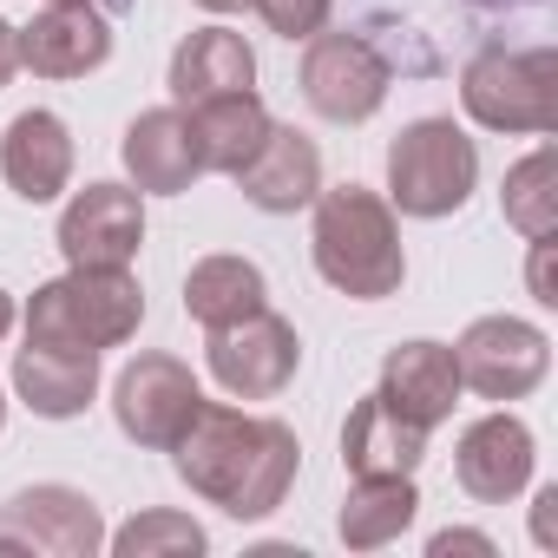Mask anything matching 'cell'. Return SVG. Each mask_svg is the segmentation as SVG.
Masks as SVG:
<instances>
[{
  "label": "cell",
  "mask_w": 558,
  "mask_h": 558,
  "mask_svg": "<svg viewBox=\"0 0 558 558\" xmlns=\"http://www.w3.org/2000/svg\"><path fill=\"white\" fill-rule=\"evenodd\" d=\"M171 453H178V480L230 519H269L290 499L296 466H303L296 427L243 414V408H217V401L191 414Z\"/></svg>",
  "instance_id": "1"
},
{
  "label": "cell",
  "mask_w": 558,
  "mask_h": 558,
  "mask_svg": "<svg viewBox=\"0 0 558 558\" xmlns=\"http://www.w3.org/2000/svg\"><path fill=\"white\" fill-rule=\"evenodd\" d=\"M316 269L323 283L355 296V303H381L401 290L408 256H401V230L395 210L368 191V184H336L316 191Z\"/></svg>",
  "instance_id": "2"
},
{
  "label": "cell",
  "mask_w": 558,
  "mask_h": 558,
  "mask_svg": "<svg viewBox=\"0 0 558 558\" xmlns=\"http://www.w3.org/2000/svg\"><path fill=\"white\" fill-rule=\"evenodd\" d=\"M145 323V290L132 269H66L60 283L34 290L27 303V342L60 349H119Z\"/></svg>",
  "instance_id": "3"
},
{
  "label": "cell",
  "mask_w": 558,
  "mask_h": 558,
  "mask_svg": "<svg viewBox=\"0 0 558 558\" xmlns=\"http://www.w3.org/2000/svg\"><path fill=\"white\" fill-rule=\"evenodd\" d=\"M460 106L486 132H558V53L486 47L460 73Z\"/></svg>",
  "instance_id": "4"
},
{
  "label": "cell",
  "mask_w": 558,
  "mask_h": 558,
  "mask_svg": "<svg viewBox=\"0 0 558 558\" xmlns=\"http://www.w3.org/2000/svg\"><path fill=\"white\" fill-rule=\"evenodd\" d=\"M480 184V151L453 119H414L388 145V197L408 217H453Z\"/></svg>",
  "instance_id": "5"
},
{
  "label": "cell",
  "mask_w": 558,
  "mask_h": 558,
  "mask_svg": "<svg viewBox=\"0 0 558 558\" xmlns=\"http://www.w3.org/2000/svg\"><path fill=\"white\" fill-rule=\"evenodd\" d=\"M388 80H395V60L368 40V34H310V53H303V99L329 119V125H362L381 112L388 99Z\"/></svg>",
  "instance_id": "6"
},
{
  "label": "cell",
  "mask_w": 558,
  "mask_h": 558,
  "mask_svg": "<svg viewBox=\"0 0 558 558\" xmlns=\"http://www.w3.org/2000/svg\"><path fill=\"white\" fill-rule=\"evenodd\" d=\"M197 408H204V388H197V375H191L178 355H138V362H125V375L112 381L119 434L138 440V447H158V453L178 447V434L191 427Z\"/></svg>",
  "instance_id": "7"
},
{
  "label": "cell",
  "mask_w": 558,
  "mask_h": 558,
  "mask_svg": "<svg viewBox=\"0 0 558 558\" xmlns=\"http://www.w3.org/2000/svg\"><path fill=\"white\" fill-rule=\"evenodd\" d=\"M453 362H460V388H473L480 401H525L551 368V342L519 316H480L460 336Z\"/></svg>",
  "instance_id": "8"
},
{
  "label": "cell",
  "mask_w": 558,
  "mask_h": 558,
  "mask_svg": "<svg viewBox=\"0 0 558 558\" xmlns=\"http://www.w3.org/2000/svg\"><path fill=\"white\" fill-rule=\"evenodd\" d=\"M296 362H303L296 329H290L283 316H269V310H256V316H243V323H230V329H210V375H217V388L236 395V401H269V395H283L290 375H296Z\"/></svg>",
  "instance_id": "9"
},
{
  "label": "cell",
  "mask_w": 558,
  "mask_h": 558,
  "mask_svg": "<svg viewBox=\"0 0 558 558\" xmlns=\"http://www.w3.org/2000/svg\"><path fill=\"white\" fill-rule=\"evenodd\" d=\"M106 545V519L73 486H27L0 506V551H47V558H93Z\"/></svg>",
  "instance_id": "10"
},
{
  "label": "cell",
  "mask_w": 558,
  "mask_h": 558,
  "mask_svg": "<svg viewBox=\"0 0 558 558\" xmlns=\"http://www.w3.org/2000/svg\"><path fill=\"white\" fill-rule=\"evenodd\" d=\"M145 243V204L125 184H86L60 210V256L73 269H125Z\"/></svg>",
  "instance_id": "11"
},
{
  "label": "cell",
  "mask_w": 558,
  "mask_h": 558,
  "mask_svg": "<svg viewBox=\"0 0 558 558\" xmlns=\"http://www.w3.org/2000/svg\"><path fill=\"white\" fill-rule=\"evenodd\" d=\"M112 60V21L93 0H53V8L21 27V66L40 80H86Z\"/></svg>",
  "instance_id": "12"
},
{
  "label": "cell",
  "mask_w": 558,
  "mask_h": 558,
  "mask_svg": "<svg viewBox=\"0 0 558 558\" xmlns=\"http://www.w3.org/2000/svg\"><path fill=\"white\" fill-rule=\"evenodd\" d=\"M532 460H538L532 427H525L519 414H486V421H473V427L460 434L453 473H460V486H466L480 506H506V499L525 493Z\"/></svg>",
  "instance_id": "13"
},
{
  "label": "cell",
  "mask_w": 558,
  "mask_h": 558,
  "mask_svg": "<svg viewBox=\"0 0 558 558\" xmlns=\"http://www.w3.org/2000/svg\"><path fill=\"white\" fill-rule=\"evenodd\" d=\"M0 178L27 204H53L73 184V132L60 112H21L0 132Z\"/></svg>",
  "instance_id": "14"
},
{
  "label": "cell",
  "mask_w": 558,
  "mask_h": 558,
  "mask_svg": "<svg viewBox=\"0 0 558 558\" xmlns=\"http://www.w3.org/2000/svg\"><path fill=\"white\" fill-rule=\"evenodd\" d=\"M421 460H427V427L388 408L381 395H362L342 427V466L355 480H414Z\"/></svg>",
  "instance_id": "15"
},
{
  "label": "cell",
  "mask_w": 558,
  "mask_h": 558,
  "mask_svg": "<svg viewBox=\"0 0 558 558\" xmlns=\"http://www.w3.org/2000/svg\"><path fill=\"white\" fill-rule=\"evenodd\" d=\"M125 171L138 191H158V197H178L204 178V158H197V138H191V119L178 106H158V112H138L125 125V145H119Z\"/></svg>",
  "instance_id": "16"
},
{
  "label": "cell",
  "mask_w": 558,
  "mask_h": 558,
  "mask_svg": "<svg viewBox=\"0 0 558 558\" xmlns=\"http://www.w3.org/2000/svg\"><path fill=\"white\" fill-rule=\"evenodd\" d=\"M236 184H243V197H250L256 210L290 217V210L316 204V191H323V151H316L296 125H269V138H263L256 158L236 171Z\"/></svg>",
  "instance_id": "17"
},
{
  "label": "cell",
  "mask_w": 558,
  "mask_h": 558,
  "mask_svg": "<svg viewBox=\"0 0 558 558\" xmlns=\"http://www.w3.org/2000/svg\"><path fill=\"white\" fill-rule=\"evenodd\" d=\"M14 388L40 421H73L99 395V349H60V342H27L14 355Z\"/></svg>",
  "instance_id": "18"
},
{
  "label": "cell",
  "mask_w": 558,
  "mask_h": 558,
  "mask_svg": "<svg viewBox=\"0 0 558 558\" xmlns=\"http://www.w3.org/2000/svg\"><path fill=\"white\" fill-rule=\"evenodd\" d=\"M375 395L388 408H401L408 421L440 427L453 414V401H460V362H453L447 342H401V349H388Z\"/></svg>",
  "instance_id": "19"
},
{
  "label": "cell",
  "mask_w": 558,
  "mask_h": 558,
  "mask_svg": "<svg viewBox=\"0 0 558 558\" xmlns=\"http://www.w3.org/2000/svg\"><path fill=\"white\" fill-rule=\"evenodd\" d=\"M250 86H256V53L230 27H197L171 53V106L178 112H191L204 99H223V93H250Z\"/></svg>",
  "instance_id": "20"
},
{
  "label": "cell",
  "mask_w": 558,
  "mask_h": 558,
  "mask_svg": "<svg viewBox=\"0 0 558 558\" xmlns=\"http://www.w3.org/2000/svg\"><path fill=\"white\" fill-rule=\"evenodd\" d=\"M184 119H191V138H197L204 171H223V178H236V171L256 158V145L269 138V125H276L269 106L256 99V86H250V93L204 99V106H191Z\"/></svg>",
  "instance_id": "21"
},
{
  "label": "cell",
  "mask_w": 558,
  "mask_h": 558,
  "mask_svg": "<svg viewBox=\"0 0 558 558\" xmlns=\"http://www.w3.org/2000/svg\"><path fill=\"white\" fill-rule=\"evenodd\" d=\"M256 310H269V283H263V269L250 256H204V263H191L184 316L197 329H230V323H243Z\"/></svg>",
  "instance_id": "22"
},
{
  "label": "cell",
  "mask_w": 558,
  "mask_h": 558,
  "mask_svg": "<svg viewBox=\"0 0 558 558\" xmlns=\"http://www.w3.org/2000/svg\"><path fill=\"white\" fill-rule=\"evenodd\" d=\"M414 512H421L414 480H355L349 499H342L336 532H342L349 551H381V545H395L414 525Z\"/></svg>",
  "instance_id": "23"
},
{
  "label": "cell",
  "mask_w": 558,
  "mask_h": 558,
  "mask_svg": "<svg viewBox=\"0 0 558 558\" xmlns=\"http://www.w3.org/2000/svg\"><path fill=\"white\" fill-rule=\"evenodd\" d=\"M506 223L519 230V236H532V243H545L551 230H558V151L551 145H538L532 158H519L512 171H506Z\"/></svg>",
  "instance_id": "24"
},
{
  "label": "cell",
  "mask_w": 558,
  "mask_h": 558,
  "mask_svg": "<svg viewBox=\"0 0 558 558\" xmlns=\"http://www.w3.org/2000/svg\"><path fill=\"white\" fill-rule=\"evenodd\" d=\"M106 545H112L119 558H197V551H204V525H197L191 512L151 506V512H138L132 525L106 532Z\"/></svg>",
  "instance_id": "25"
},
{
  "label": "cell",
  "mask_w": 558,
  "mask_h": 558,
  "mask_svg": "<svg viewBox=\"0 0 558 558\" xmlns=\"http://www.w3.org/2000/svg\"><path fill=\"white\" fill-rule=\"evenodd\" d=\"M250 8L263 14V27H269V34H283V40H310V34H323V27H329V8H336V0H250Z\"/></svg>",
  "instance_id": "26"
},
{
  "label": "cell",
  "mask_w": 558,
  "mask_h": 558,
  "mask_svg": "<svg viewBox=\"0 0 558 558\" xmlns=\"http://www.w3.org/2000/svg\"><path fill=\"white\" fill-rule=\"evenodd\" d=\"M427 551H434V558H447V551H480V558H486V551H493V538H486V532H434V545H427Z\"/></svg>",
  "instance_id": "27"
},
{
  "label": "cell",
  "mask_w": 558,
  "mask_h": 558,
  "mask_svg": "<svg viewBox=\"0 0 558 558\" xmlns=\"http://www.w3.org/2000/svg\"><path fill=\"white\" fill-rule=\"evenodd\" d=\"M14 73H21V27L0 21V86H8Z\"/></svg>",
  "instance_id": "28"
},
{
  "label": "cell",
  "mask_w": 558,
  "mask_h": 558,
  "mask_svg": "<svg viewBox=\"0 0 558 558\" xmlns=\"http://www.w3.org/2000/svg\"><path fill=\"white\" fill-rule=\"evenodd\" d=\"M551 499H558V486H545L538 506H532V532H538V545H551Z\"/></svg>",
  "instance_id": "29"
},
{
  "label": "cell",
  "mask_w": 558,
  "mask_h": 558,
  "mask_svg": "<svg viewBox=\"0 0 558 558\" xmlns=\"http://www.w3.org/2000/svg\"><path fill=\"white\" fill-rule=\"evenodd\" d=\"M466 8H480V14H519V8H532V0H466Z\"/></svg>",
  "instance_id": "30"
},
{
  "label": "cell",
  "mask_w": 558,
  "mask_h": 558,
  "mask_svg": "<svg viewBox=\"0 0 558 558\" xmlns=\"http://www.w3.org/2000/svg\"><path fill=\"white\" fill-rule=\"evenodd\" d=\"M197 8H210V14H236V8H250V0H197Z\"/></svg>",
  "instance_id": "31"
},
{
  "label": "cell",
  "mask_w": 558,
  "mask_h": 558,
  "mask_svg": "<svg viewBox=\"0 0 558 558\" xmlns=\"http://www.w3.org/2000/svg\"><path fill=\"white\" fill-rule=\"evenodd\" d=\"M8 329H14V296L0 290V336H8Z\"/></svg>",
  "instance_id": "32"
},
{
  "label": "cell",
  "mask_w": 558,
  "mask_h": 558,
  "mask_svg": "<svg viewBox=\"0 0 558 558\" xmlns=\"http://www.w3.org/2000/svg\"><path fill=\"white\" fill-rule=\"evenodd\" d=\"M0 427H8V395H0Z\"/></svg>",
  "instance_id": "33"
},
{
  "label": "cell",
  "mask_w": 558,
  "mask_h": 558,
  "mask_svg": "<svg viewBox=\"0 0 558 558\" xmlns=\"http://www.w3.org/2000/svg\"><path fill=\"white\" fill-rule=\"evenodd\" d=\"M112 8H119V0H112Z\"/></svg>",
  "instance_id": "34"
}]
</instances>
